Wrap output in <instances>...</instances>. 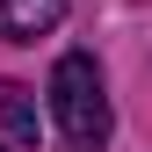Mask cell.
I'll return each instance as SVG.
<instances>
[{"mask_svg":"<svg viewBox=\"0 0 152 152\" xmlns=\"http://www.w3.org/2000/svg\"><path fill=\"white\" fill-rule=\"evenodd\" d=\"M51 123L65 130L72 145H109V94H102V72H94L87 51H65L58 65H51Z\"/></svg>","mask_w":152,"mask_h":152,"instance_id":"6da1fadb","label":"cell"},{"mask_svg":"<svg viewBox=\"0 0 152 152\" xmlns=\"http://www.w3.org/2000/svg\"><path fill=\"white\" fill-rule=\"evenodd\" d=\"M58 22H65V0H0V36H15V44H36Z\"/></svg>","mask_w":152,"mask_h":152,"instance_id":"7a4b0ae2","label":"cell"},{"mask_svg":"<svg viewBox=\"0 0 152 152\" xmlns=\"http://www.w3.org/2000/svg\"><path fill=\"white\" fill-rule=\"evenodd\" d=\"M0 123H7L15 138H29V145H36V102H29L15 80H0Z\"/></svg>","mask_w":152,"mask_h":152,"instance_id":"3957f363","label":"cell"},{"mask_svg":"<svg viewBox=\"0 0 152 152\" xmlns=\"http://www.w3.org/2000/svg\"><path fill=\"white\" fill-rule=\"evenodd\" d=\"M0 152H7V145H0Z\"/></svg>","mask_w":152,"mask_h":152,"instance_id":"277c9868","label":"cell"}]
</instances>
